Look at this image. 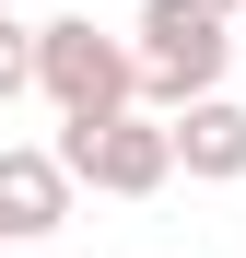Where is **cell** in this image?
Here are the masks:
<instances>
[{"label":"cell","instance_id":"6da1fadb","mask_svg":"<svg viewBox=\"0 0 246 258\" xmlns=\"http://www.w3.org/2000/svg\"><path fill=\"white\" fill-rule=\"evenodd\" d=\"M141 106L152 117H176L199 94H223V71H234V24L211 12V0H141Z\"/></svg>","mask_w":246,"mask_h":258},{"label":"cell","instance_id":"7a4b0ae2","mask_svg":"<svg viewBox=\"0 0 246 258\" xmlns=\"http://www.w3.org/2000/svg\"><path fill=\"white\" fill-rule=\"evenodd\" d=\"M35 94L59 117H117V106H141V47L106 35L94 12H59V24H35Z\"/></svg>","mask_w":246,"mask_h":258},{"label":"cell","instance_id":"3957f363","mask_svg":"<svg viewBox=\"0 0 246 258\" xmlns=\"http://www.w3.org/2000/svg\"><path fill=\"white\" fill-rule=\"evenodd\" d=\"M70 164V188H94V200H152L164 176H176V129H164L152 106H117V117H59V141Z\"/></svg>","mask_w":246,"mask_h":258},{"label":"cell","instance_id":"277c9868","mask_svg":"<svg viewBox=\"0 0 246 258\" xmlns=\"http://www.w3.org/2000/svg\"><path fill=\"white\" fill-rule=\"evenodd\" d=\"M70 200H82V188H70V164H59L47 141H12V153H0V235H12V246H24V235H59Z\"/></svg>","mask_w":246,"mask_h":258},{"label":"cell","instance_id":"5b68a950","mask_svg":"<svg viewBox=\"0 0 246 258\" xmlns=\"http://www.w3.org/2000/svg\"><path fill=\"white\" fill-rule=\"evenodd\" d=\"M164 129H176V176H199V188H234L246 176V106L234 94H199V106H176Z\"/></svg>","mask_w":246,"mask_h":258},{"label":"cell","instance_id":"8992f818","mask_svg":"<svg viewBox=\"0 0 246 258\" xmlns=\"http://www.w3.org/2000/svg\"><path fill=\"white\" fill-rule=\"evenodd\" d=\"M24 94H35V24L0 12V106H24Z\"/></svg>","mask_w":246,"mask_h":258},{"label":"cell","instance_id":"52a82bcc","mask_svg":"<svg viewBox=\"0 0 246 258\" xmlns=\"http://www.w3.org/2000/svg\"><path fill=\"white\" fill-rule=\"evenodd\" d=\"M211 12H223V24H234V12H246V0H211Z\"/></svg>","mask_w":246,"mask_h":258},{"label":"cell","instance_id":"ba28073f","mask_svg":"<svg viewBox=\"0 0 246 258\" xmlns=\"http://www.w3.org/2000/svg\"><path fill=\"white\" fill-rule=\"evenodd\" d=\"M0 12H12V0H0Z\"/></svg>","mask_w":246,"mask_h":258},{"label":"cell","instance_id":"9c48e42d","mask_svg":"<svg viewBox=\"0 0 246 258\" xmlns=\"http://www.w3.org/2000/svg\"><path fill=\"white\" fill-rule=\"evenodd\" d=\"M0 246H12V235H0Z\"/></svg>","mask_w":246,"mask_h":258}]
</instances>
